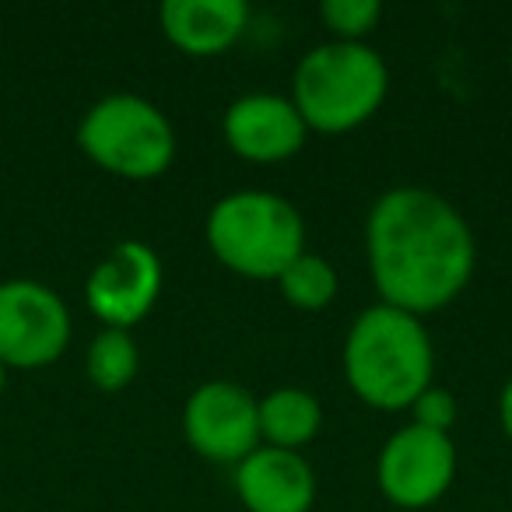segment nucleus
Here are the masks:
<instances>
[{
	"mask_svg": "<svg viewBox=\"0 0 512 512\" xmlns=\"http://www.w3.org/2000/svg\"><path fill=\"white\" fill-rule=\"evenodd\" d=\"M372 285L383 306L428 316L446 309L470 285L477 242L467 218L425 186H393L365 221Z\"/></svg>",
	"mask_w": 512,
	"mask_h": 512,
	"instance_id": "obj_1",
	"label": "nucleus"
},
{
	"mask_svg": "<svg viewBox=\"0 0 512 512\" xmlns=\"http://www.w3.org/2000/svg\"><path fill=\"white\" fill-rule=\"evenodd\" d=\"M435 351L418 316L372 306L351 323L344 341L348 386L379 411H404L432 386Z\"/></svg>",
	"mask_w": 512,
	"mask_h": 512,
	"instance_id": "obj_2",
	"label": "nucleus"
},
{
	"mask_svg": "<svg viewBox=\"0 0 512 512\" xmlns=\"http://www.w3.org/2000/svg\"><path fill=\"white\" fill-rule=\"evenodd\" d=\"M390 92L386 60L365 43H323L295 67L292 102L309 130L348 134L379 113Z\"/></svg>",
	"mask_w": 512,
	"mask_h": 512,
	"instance_id": "obj_3",
	"label": "nucleus"
},
{
	"mask_svg": "<svg viewBox=\"0 0 512 512\" xmlns=\"http://www.w3.org/2000/svg\"><path fill=\"white\" fill-rule=\"evenodd\" d=\"M207 246L242 278L278 281L306 253V221L281 193L235 190L207 214Z\"/></svg>",
	"mask_w": 512,
	"mask_h": 512,
	"instance_id": "obj_4",
	"label": "nucleus"
},
{
	"mask_svg": "<svg viewBox=\"0 0 512 512\" xmlns=\"http://www.w3.org/2000/svg\"><path fill=\"white\" fill-rule=\"evenodd\" d=\"M78 148L109 176L144 183L172 165L176 130L155 102L141 95H106L81 116Z\"/></svg>",
	"mask_w": 512,
	"mask_h": 512,
	"instance_id": "obj_5",
	"label": "nucleus"
},
{
	"mask_svg": "<svg viewBox=\"0 0 512 512\" xmlns=\"http://www.w3.org/2000/svg\"><path fill=\"white\" fill-rule=\"evenodd\" d=\"M71 313L53 288L29 278L0 285V365L46 369L67 351Z\"/></svg>",
	"mask_w": 512,
	"mask_h": 512,
	"instance_id": "obj_6",
	"label": "nucleus"
},
{
	"mask_svg": "<svg viewBox=\"0 0 512 512\" xmlns=\"http://www.w3.org/2000/svg\"><path fill=\"white\" fill-rule=\"evenodd\" d=\"M456 477V446L449 435L421 425H404L379 449V491L400 509H428Z\"/></svg>",
	"mask_w": 512,
	"mask_h": 512,
	"instance_id": "obj_7",
	"label": "nucleus"
},
{
	"mask_svg": "<svg viewBox=\"0 0 512 512\" xmlns=\"http://www.w3.org/2000/svg\"><path fill=\"white\" fill-rule=\"evenodd\" d=\"M162 295V260L148 242L123 239L102 256L85 281V302L106 327L130 330Z\"/></svg>",
	"mask_w": 512,
	"mask_h": 512,
	"instance_id": "obj_8",
	"label": "nucleus"
},
{
	"mask_svg": "<svg viewBox=\"0 0 512 512\" xmlns=\"http://www.w3.org/2000/svg\"><path fill=\"white\" fill-rule=\"evenodd\" d=\"M186 442L214 463H239L260 446L256 397L239 383L211 379L197 386L183 407Z\"/></svg>",
	"mask_w": 512,
	"mask_h": 512,
	"instance_id": "obj_9",
	"label": "nucleus"
},
{
	"mask_svg": "<svg viewBox=\"0 0 512 512\" xmlns=\"http://www.w3.org/2000/svg\"><path fill=\"white\" fill-rule=\"evenodd\" d=\"M225 144L246 162H285L306 144V120L292 99L274 92H253L235 99L221 120Z\"/></svg>",
	"mask_w": 512,
	"mask_h": 512,
	"instance_id": "obj_10",
	"label": "nucleus"
},
{
	"mask_svg": "<svg viewBox=\"0 0 512 512\" xmlns=\"http://www.w3.org/2000/svg\"><path fill=\"white\" fill-rule=\"evenodd\" d=\"M235 491L249 512H309L316 474L292 449L256 446L235 467Z\"/></svg>",
	"mask_w": 512,
	"mask_h": 512,
	"instance_id": "obj_11",
	"label": "nucleus"
},
{
	"mask_svg": "<svg viewBox=\"0 0 512 512\" xmlns=\"http://www.w3.org/2000/svg\"><path fill=\"white\" fill-rule=\"evenodd\" d=\"M249 25L246 0H165L162 32L190 57H218L242 39Z\"/></svg>",
	"mask_w": 512,
	"mask_h": 512,
	"instance_id": "obj_12",
	"label": "nucleus"
},
{
	"mask_svg": "<svg viewBox=\"0 0 512 512\" xmlns=\"http://www.w3.org/2000/svg\"><path fill=\"white\" fill-rule=\"evenodd\" d=\"M256 421H260V439L274 449H292L313 442L323 425V407L309 390L299 386H281L271 390L264 400H256Z\"/></svg>",
	"mask_w": 512,
	"mask_h": 512,
	"instance_id": "obj_13",
	"label": "nucleus"
},
{
	"mask_svg": "<svg viewBox=\"0 0 512 512\" xmlns=\"http://www.w3.org/2000/svg\"><path fill=\"white\" fill-rule=\"evenodd\" d=\"M137 365H141V351H137L130 330H113L106 327L85 355V372L102 393H120L134 383Z\"/></svg>",
	"mask_w": 512,
	"mask_h": 512,
	"instance_id": "obj_14",
	"label": "nucleus"
},
{
	"mask_svg": "<svg viewBox=\"0 0 512 512\" xmlns=\"http://www.w3.org/2000/svg\"><path fill=\"white\" fill-rule=\"evenodd\" d=\"M278 288L295 309L320 313L337 299V271L316 253H302L295 264H288L278 278Z\"/></svg>",
	"mask_w": 512,
	"mask_h": 512,
	"instance_id": "obj_15",
	"label": "nucleus"
},
{
	"mask_svg": "<svg viewBox=\"0 0 512 512\" xmlns=\"http://www.w3.org/2000/svg\"><path fill=\"white\" fill-rule=\"evenodd\" d=\"M320 18L337 43H362L383 18L379 0H327L320 8Z\"/></svg>",
	"mask_w": 512,
	"mask_h": 512,
	"instance_id": "obj_16",
	"label": "nucleus"
},
{
	"mask_svg": "<svg viewBox=\"0 0 512 512\" xmlns=\"http://www.w3.org/2000/svg\"><path fill=\"white\" fill-rule=\"evenodd\" d=\"M456 397L446 390V386H428L425 393H421L418 400L411 404V414H414V421L411 425H421V428H432V432H442V435H449V428L456 425Z\"/></svg>",
	"mask_w": 512,
	"mask_h": 512,
	"instance_id": "obj_17",
	"label": "nucleus"
},
{
	"mask_svg": "<svg viewBox=\"0 0 512 512\" xmlns=\"http://www.w3.org/2000/svg\"><path fill=\"white\" fill-rule=\"evenodd\" d=\"M498 418H502V432L512 442V379L502 386V397H498Z\"/></svg>",
	"mask_w": 512,
	"mask_h": 512,
	"instance_id": "obj_18",
	"label": "nucleus"
},
{
	"mask_svg": "<svg viewBox=\"0 0 512 512\" xmlns=\"http://www.w3.org/2000/svg\"><path fill=\"white\" fill-rule=\"evenodd\" d=\"M4 383H8V369L0 365V393H4Z\"/></svg>",
	"mask_w": 512,
	"mask_h": 512,
	"instance_id": "obj_19",
	"label": "nucleus"
},
{
	"mask_svg": "<svg viewBox=\"0 0 512 512\" xmlns=\"http://www.w3.org/2000/svg\"><path fill=\"white\" fill-rule=\"evenodd\" d=\"M509 74H512V46H509Z\"/></svg>",
	"mask_w": 512,
	"mask_h": 512,
	"instance_id": "obj_20",
	"label": "nucleus"
}]
</instances>
